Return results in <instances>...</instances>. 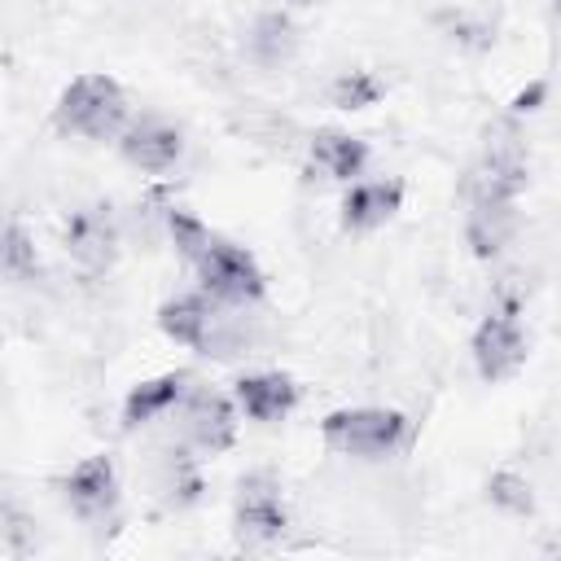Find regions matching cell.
Masks as SVG:
<instances>
[{
    "label": "cell",
    "mask_w": 561,
    "mask_h": 561,
    "mask_svg": "<svg viewBox=\"0 0 561 561\" xmlns=\"http://www.w3.org/2000/svg\"><path fill=\"white\" fill-rule=\"evenodd\" d=\"M232 522H237V539L241 543H250V548L276 543L285 535V526H289V513H285V500H280V482L272 473H245L237 482Z\"/></svg>",
    "instance_id": "4"
},
{
    "label": "cell",
    "mask_w": 561,
    "mask_h": 561,
    "mask_svg": "<svg viewBox=\"0 0 561 561\" xmlns=\"http://www.w3.org/2000/svg\"><path fill=\"white\" fill-rule=\"evenodd\" d=\"M298 48V31L285 13H263L250 31H245V53L259 61V66H280L289 61Z\"/></svg>",
    "instance_id": "15"
},
{
    "label": "cell",
    "mask_w": 561,
    "mask_h": 561,
    "mask_svg": "<svg viewBox=\"0 0 561 561\" xmlns=\"http://www.w3.org/2000/svg\"><path fill=\"white\" fill-rule=\"evenodd\" d=\"M118 153L140 171H171L184 153V136L167 118H127V127L118 131Z\"/></svg>",
    "instance_id": "9"
},
{
    "label": "cell",
    "mask_w": 561,
    "mask_h": 561,
    "mask_svg": "<svg viewBox=\"0 0 561 561\" xmlns=\"http://www.w3.org/2000/svg\"><path fill=\"white\" fill-rule=\"evenodd\" d=\"M486 495H491V504H500V508H508V513H530V508H535L530 482L517 478V473H495V478L486 482Z\"/></svg>",
    "instance_id": "19"
},
{
    "label": "cell",
    "mask_w": 561,
    "mask_h": 561,
    "mask_svg": "<svg viewBox=\"0 0 561 561\" xmlns=\"http://www.w3.org/2000/svg\"><path fill=\"white\" fill-rule=\"evenodd\" d=\"M61 495L70 504L75 517L83 522H105L114 508H118V469L110 456H88L79 460L66 482H61Z\"/></svg>",
    "instance_id": "7"
},
{
    "label": "cell",
    "mask_w": 561,
    "mask_h": 561,
    "mask_svg": "<svg viewBox=\"0 0 561 561\" xmlns=\"http://www.w3.org/2000/svg\"><path fill=\"white\" fill-rule=\"evenodd\" d=\"M473 364L486 381H504L526 364V329L517 316V302L491 307V316L473 333Z\"/></svg>",
    "instance_id": "5"
},
{
    "label": "cell",
    "mask_w": 561,
    "mask_h": 561,
    "mask_svg": "<svg viewBox=\"0 0 561 561\" xmlns=\"http://www.w3.org/2000/svg\"><path fill=\"white\" fill-rule=\"evenodd\" d=\"M517 202H491V197H469V224H465V237L473 245L478 259H495L513 228H517Z\"/></svg>",
    "instance_id": "13"
},
{
    "label": "cell",
    "mask_w": 561,
    "mask_h": 561,
    "mask_svg": "<svg viewBox=\"0 0 561 561\" xmlns=\"http://www.w3.org/2000/svg\"><path fill=\"white\" fill-rule=\"evenodd\" d=\"M548 96V83L539 79V83H530L526 92H517L513 96V105H508V114H530V110H539V101Z\"/></svg>",
    "instance_id": "20"
},
{
    "label": "cell",
    "mask_w": 561,
    "mask_h": 561,
    "mask_svg": "<svg viewBox=\"0 0 561 561\" xmlns=\"http://www.w3.org/2000/svg\"><path fill=\"white\" fill-rule=\"evenodd\" d=\"M324 443L337 451V456H355V460H381L390 456L403 434H408V421L403 412L394 408H337L324 416L320 425Z\"/></svg>",
    "instance_id": "2"
},
{
    "label": "cell",
    "mask_w": 561,
    "mask_h": 561,
    "mask_svg": "<svg viewBox=\"0 0 561 561\" xmlns=\"http://www.w3.org/2000/svg\"><path fill=\"white\" fill-rule=\"evenodd\" d=\"M232 403L241 416L259 421V425H276L294 412L298 403V386L285 373H245L232 381Z\"/></svg>",
    "instance_id": "10"
},
{
    "label": "cell",
    "mask_w": 561,
    "mask_h": 561,
    "mask_svg": "<svg viewBox=\"0 0 561 561\" xmlns=\"http://www.w3.org/2000/svg\"><path fill=\"white\" fill-rule=\"evenodd\" d=\"M368 162V145L351 131H337V127H324L311 136V167L329 180H351L359 175Z\"/></svg>",
    "instance_id": "14"
},
{
    "label": "cell",
    "mask_w": 561,
    "mask_h": 561,
    "mask_svg": "<svg viewBox=\"0 0 561 561\" xmlns=\"http://www.w3.org/2000/svg\"><path fill=\"white\" fill-rule=\"evenodd\" d=\"M399 206H403V184H399V180L351 184V193L342 197V228H351V232H373V228H381Z\"/></svg>",
    "instance_id": "12"
},
{
    "label": "cell",
    "mask_w": 561,
    "mask_h": 561,
    "mask_svg": "<svg viewBox=\"0 0 561 561\" xmlns=\"http://www.w3.org/2000/svg\"><path fill=\"white\" fill-rule=\"evenodd\" d=\"M175 412H180L184 438L197 451L215 456V451L232 447V438H237V403H232V394L210 390V386H188V394H184V403Z\"/></svg>",
    "instance_id": "6"
},
{
    "label": "cell",
    "mask_w": 561,
    "mask_h": 561,
    "mask_svg": "<svg viewBox=\"0 0 561 561\" xmlns=\"http://www.w3.org/2000/svg\"><path fill=\"white\" fill-rule=\"evenodd\" d=\"M66 250L79 267L88 272H105L118 259V224L110 215V206H83L66 219Z\"/></svg>",
    "instance_id": "8"
},
{
    "label": "cell",
    "mask_w": 561,
    "mask_h": 561,
    "mask_svg": "<svg viewBox=\"0 0 561 561\" xmlns=\"http://www.w3.org/2000/svg\"><path fill=\"white\" fill-rule=\"evenodd\" d=\"M162 219H167V237H171V245H175L180 259H188V263H193V259L210 245V237H215L197 215H188V210H180V206H171Z\"/></svg>",
    "instance_id": "17"
},
{
    "label": "cell",
    "mask_w": 561,
    "mask_h": 561,
    "mask_svg": "<svg viewBox=\"0 0 561 561\" xmlns=\"http://www.w3.org/2000/svg\"><path fill=\"white\" fill-rule=\"evenodd\" d=\"M39 276V250L22 224H0V280L26 285Z\"/></svg>",
    "instance_id": "16"
},
{
    "label": "cell",
    "mask_w": 561,
    "mask_h": 561,
    "mask_svg": "<svg viewBox=\"0 0 561 561\" xmlns=\"http://www.w3.org/2000/svg\"><path fill=\"white\" fill-rule=\"evenodd\" d=\"M289 4H307V0H289Z\"/></svg>",
    "instance_id": "21"
},
{
    "label": "cell",
    "mask_w": 561,
    "mask_h": 561,
    "mask_svg": "<svg viewBox=\"0 0 561 561\" xmlns=\"http://www.w3.org/2000/svg\"><path fill=\"white\" fill-rule=\"evenodd\" d=\"M188 386H193L188 373H162V377L140 381V386L123 399V430H145V425H153L158 416L175 412V408L184 403Z\"/></svg>",
    "instance_id": "11"
},
{
    "label": "cell",
    "mask_w": 561,
    "mask_h": 561,
    "mask_svg": "<svg viewBox=\"0 0 561 561\" xmlns=\"http://www.w3.org/2000/svg\"><path fill=\"white\" fill-rule=\"evenodd\" d=\"M193 272L202 280V294L215 298V302H224V307H250V302L263 298V272H259V263L241 245H232L224 237H210V245L193 259Z\"/></svg>",
    "instance_id": "3"
},
{
    "label": "cell",
    "mask_w": 561,
    "mask_h": 561,
    "mask_svg": "<svg viewBox=\"0 0 561 561\" xmlns=\"http://www.w3.org/2000/svg\"><path fill=\"white\" fill-rule=\"evenodd\" d=\"M127 96L110 75H79L66 83V92L57 96L53 123L57 131L83 136V140H118V131L127 127Z\"/></svg>",
    "instance_id": "1"
},
{
    "label": "cell",
    "mask_w": 561,
    "mask_h": 561,
    "mask_svg": "<svg viewBox=\"0 0 561 561\" xmlns=\"http://www.w3.org/2000/svg\"><path fill=\"white\" fill-rule=\"evenodd\" d=\"M329 96H333V105H342V110H364V105H373V101L381 96V79L368 75V70H346V75L333 79Z\"/></svg>",
    "instance_id": "18"
}]
</instances>
